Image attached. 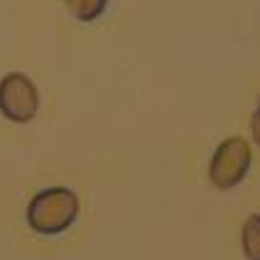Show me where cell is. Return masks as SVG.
<instances>
[{
  "instance_id": "277c9868",
  "label": "cell",
  "mask_w": 260,
  "mask_h": 260,
  "mask_svg": "<svg viewBox=\"0 0 260 260\" xmlns=\"http://www.w3.org/2000/svg\"><path fill=\"white\" fill-rule=\"evenodd\" d=\"M241 248L246 260H260V214H250L241 229Z\"/></svg>"
},
{
  "instance_id": "6da1fadb",
  "label": "cell",
  "mask_w": 260,
  "mask_h": 260,
  "mask_svg": "<svg viewBox=\"0 0 260 260\" xmlns=\"http://www.w3.org/2000/svg\"><path fill=\"white\" fill-rule=\"evenodd\" d=\"M27 226L40 236H59L79 218V197L69 187H47L27 204Z\"/></svg>"
},
{
  "instance_id": "8992f818",
  "label": "cell",
  "mask_w": 260,
  "mask_h": 260,
  "mask_svg": "<svg viewBox=\"0 0 260 260\" xmlns=\"http://www.w3.org/2000/svg\"><path fill=\"white\" fill-rule=\"evenodd\" d=\"M250 135H253L255 145H260V108L250 116Z\"/></svg>"
},
{
  "instance_id": "3957f363",
  "label": "cell",
  "mask_w": 260,
  "mask_h": 260,
  "mask_svg": "<svg viewBox=\"0 0 260 260\" xmlns=\"http://www.w3.org/2000/svg\"><path fill=\"white\" fill-rule=\"evenodd\" d=\"M40 93L35 81L22 72H10L0 79V113L13 123H29L37 116Z\"/></svg>"
},
{
  "instance_id": "5b68a950",
  "label": "cell",
  "mask_w": 260,
  "mask_h": 260,
  "mask_svg": "<svg viewBox=\"0 0 260 260\" xmlns=\"http://www.w3.org/2000/svg\"><path fill=\"white\" fill-rule=\"evenodd\" d=\"M64 5L79 22H93L106 13L108 0H64Z\"/></svg>"
},
{
  "instance_id": "7a4b0ae2",
  "label": "cell",
  "mask_w": 260,
  "mask_h": 260,
  "mask_svg": "<svg viewBox=\"0 0 260 260\" xmlns=\"http://www.w3.org/2000/svg\"><path fill=\"white\" fill-rule=\"evenodd\" d=\"M250 162H253V152H250L248 140L238 138V135L226 138L223 143H218V147L211 155L209 179L221 191L238 187L246 179L248 170H250Z\"/></svg>"
}]
</instances>
